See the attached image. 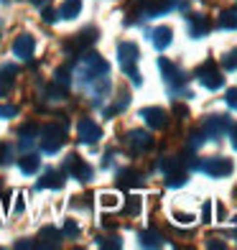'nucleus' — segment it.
Returning a JSON list of instances; mask_svg holds the SVG:
<instances>
[{"mask_svg": "<svg viewBox=\"0 0 237 250\" xmlns=\"http://www.w3.org/2000/svg\"><path fill=\"white\" fill-rule=\"evenodd\" d=\"M174 112H178V115H186V107H184V105H176Z\"/></svg>", "mask_w": 237, "mask_h": 250, "instance_id": "44", "label": "nucleus"}, {"mask_svg": "<svg viewBox=\"0 0 237 250\" xmlns=\"http://www.w3.org/2000/svg\"><path fill=\"white\" fill-rule=\"evenodd\" d=\"M99 207L102 209H118L120 207V197L112 194V191H102V194H99Z\"/></svg>", "mask_w": 237, "mask_h": 250, "instance_id": "26", "label": "nucleus"}, {"mask_svg": "<svg viewBox=\"0 0 237 250\" xmlns=\"http://www.w3.org/2000/svg\"><path fill=\"white\" fill-rule=\"evenodd\" d=\"M56 13H59V18H66V21L77 18L79 13H82V0H64Z\"/></svg>", "mask_w": 237, "mask_h": 250, "instance_id": "19", "label": "nucleus"}, {"mask_svg": "<svg viewBox=\"0 0 237 250\" xmlns=\"http://www.w3.org/2000/svg\"><path fill=\"white\" fill-rule=\"evenodd\" d=\"M3 209H5V212L10 209V194H8V191H5V194H3Z\"/></svg>", "mask_w": 237, "mask_h": 250, "instance_id": "42", "label": "nucleus"}, {"mask_svg": "<svg viewBox=\"0 0 237 250\" xmlns=\"http://www.w3.org/2000/svg\"><path fill=\"white\" fill-rule=\"evenodd\" d=\"M214 207H217V222H224V217H227V209H224V204L217 202Z\"/></svg>", "mask_w": 237, "mask_h": 250, "instance_id": "39", "label": "nucleus"}, {"mask_svg": "<svg viewBox=\"0 0 237 250\" xmlns=\"http://www.w3.org/2000/svg\"><path fill=\"white\" fill-rule=\"evenodd\" d=\"M230 118L227 115H209L204 118V123H201V133H204V138L209 141H219L224 133L230 130Z\"/></svg>", "mask_w": 237, "mask_h": 250, "instance_id": "5", "label": "nucleus"}, {"mask_svg": "<svg viewBox=\"0 0 237 250\" xmlns=\"http://www.w3.org/2000/svg\"><path fill=\"white\" fill-rule=\"evenodd\" d=\"M166 184L171 187V189H178V187H184V184H186V176L174 171V174H168V181H166Z\"/></svg>", "mask_w": 237, "mask_h": 250, "instance_id": "30", "label": "nucleus"}, {"mask_svg": "<svg viewBox=\"0 0 237 250\" xmlns=\"http://www.w3.org/2000/svg\"><path fill=\"white\" fill-rule=\"evenodd\" d=\"M64 171L69 174V176H74V179H79V181H89V179H92V166L84 164L77 153L66 156V161H64Z\"/></svg>", "mask_w": 237, "mask_h": 250, "instance_id": "8", "label": "nucleus"}, {"mask_svg": "<svg viewBox=\"0 0 237 250\" xmlns=\"http://www.w3.org/2000/svg\"><path fill=\"white\" fill-rule=\"evenodd\" d=\"M36 133H39V125L36 123H28V125H23V128H20V148H31V143H33V138H36Z\"/></svg>", "mask_w": 237, "mask_h": 250, "instance_id": "23", "label": "nucleus"}, {"mask_svg": "<svg viewBox=\"0 0 237 250\" xmlns=\"http://www.w3.org/2000/svg\"><path fill=\"white\" fill-rule=\"evenodd\" d=\"M28 3H33V5H41V3H43V0H28Z\"/></svg>", "mask_w": 237, "mask_h": 250, "instance_id": "45", "label": "nucleus"}, {"mask_svg": "<svg viewBox=\"0 0 237 250\" xmlns=\"http://www.w3.org/2000/svg\"><path fill=\"white\" fill-rule=\"evenodd\" d=\"M69 82H72V79H69V69H64V66H61V69H56V74H54V84L56 87L66 89V87H69Z\"/></svg>", "mask_w": 237, "mask_h": 250, "instance_id": "29", "label": "nucleus"}, {"mask_svg": "<svg viewBox=\"0 0 237 250\" xmlns=\"http://www.w3.org/2000/svg\"><path fill=\"white\" fill-rule=\"evenodd\" d=\"M207 31H209V21L204 16H191L189 18V33H191V39L207 36Z\"/></svg>", "mask_w": 237, "mask_h": 250, "instance_id": "18", "label": "nucleus"}, {"mask_svg": "<svg viewBox=\"0 0 237 250\" xmlns=\"http://www.w3.org/2000/svg\"><path fill=\"white\" fill-rule=\"evenodd\" d=\"M97 41V28H84V31H79L74 39H69L64 43V49L69 51V54H74V56H79V54H84L92 43Z\"/></svg>", "mask_w": 237, "mask_h": 250, "instance_id": "7", "label": "nucleus"}, {"mask_svg": "<svg viewBox=\"0 0 237 250\" xmlns=\"http://www.w3.org/2000/svg\"><path fill=\"white\" fill-rule=\"evenodd\" d=\"M217 26L224 28V31H237V8L224 10V13L219 16V21H217Z\"/></svg>", "mask_w": 237, "mask_h": 250, "instance_id": "24", "label": "nucleus"}, {"mask_svg": "<svg viewBox=\"0 0 237 250\" xmlns=\"http://www.w3.org/2000/svg\"><path fill=\"white\" fill-rule=\"evenodd\" d=\"M64 138H66V120L49 123L46 128L41 130V148L46 153H56L64 146Z\"/></svg>", "mask_w": 237, "mask_h": 250, "instance_id": "2", "label": "nucleus"}, {"mask_svg": "<svg viewBox=\"0 0 237 250\" xmlns=\"http://www.w3.org/2000/svg\"><path fill=\"white\" fill-rule=\"evenodd\" d=\"M201 143H204V133H201V130H194V133L189 135L186 148H189L191 153H194V151H199V148H201Z\"/></svg>", "mask_w": 237, "mask_h": 250, "instance_id": "28", "label": "nucleus"}, {"mask_svg": "<svg viewBox=\"0 0 237 250\" xmlns=\"http://www.w3.org/2000/svg\"><path fill=\"white\" fill-rule=\"evenodd\" d=\"M138 59H140V51H138V46H135V43H130V41H122L120 46H118V62H120V69L130 77V82H133L135 87H140V84H143L140 72L135 69V64H138Z\"/></svg>", "mask_w": 237, "mask_h": 250, "instance_id": "1", "label": "nucleus"}, {"mask_svg": "<svg viewBox=\"0 0 237 250\" xmlns=\"http://www.w3.org/2000/svg\"><path fill=\"white\" fill-rule=\"evenodd\" d=\"M64 235H66V237H77V235H79V225H77L74 220H66V225H64Z\"/></svg>", "mask_w": 237, "mask_h": 250, "instance_id": "34", "label": "nucleus"}, {"mask_svg": "<svg viewBox=\"0 0 237 250\" xmlns=\"http://www.w3.org/2000/svg\"><path fill=\"white\" fill-rule=\"evenodd\" d=\"M33 51H36V41H33L31 33H20V36L13 41V54L18 56V59L28 62L33 56Z\"/></svg>", "mask_w": 237, "mask_h": 250, "instance_id": "12", "label": "nucleus"}, {"mask_svg": "<svg viewBox=\"0 0 237 250\" xmlns=\"http://www.w3.org/2000/svg\"><path fill=\"white\" fill-rule=\"evenodd\" d=\"M120 184H122V187H135V184H140V174L133 171V168H128V171L120 174Z\"/></svg>", "mask_w": 237, "mask_h": 250, "instance_id": "27", "label": "nucleus"}, {"mask_svg": "<svg viewBox=\"0 0 237 250\" xmlns=\"http://www.w3.org/2000/svg\"><path fill=\"white\" fill-rule=\"evenodd\" d=\"M39 240H41V243H36V248H59L61 232L56 230V227H43L41 235H39Z\"/></svg>", "mask_w": 237, "mask_h": 250, "instance_id": "16", "label": "nucleus"}, {"mask_svg": "<svg viewBox=\"0 0 237 250\" xmlns=\"http://www.w3.org/2000/svg\"><path fill=\"white\" fill-rule=\"evenodd\" d=\"M138 240H140L143 248H161V245H163L161 232H156V230H143V232H138Z\"/></svg>", "mask_w": 237, "mask_h": 250, "instance_id": "22", "label": "nucleus"}, {"mask_svg": "<svg viewBox=\"0 0 237 250\" xmlns=\"http://www.w3.org/2000/svg\"><path fill=\"white\" fill-rule=\"evenodd\" d=\"M222 66H224V69H237V49H235V51H230V54H224Z\"/></svg>", "mask_w": 237, "mask_h": 250, "instance_id": "31", "label": "nucleus"}, {"mask_svg": "<svg viewBox=\"0 0 237 250\" xmlns=\"http://www.w3.org/2000/svg\"><path fill=\"white\" fill-rule=\"evenodd\" d=\"M158 66H161V72H163V79H166V84L168 87H184L186 84V74L181 72V69H178V66L176 64H171V62H168V59H158Z\"/></svg>", "mask_w": 237, "mask_h": 250, "instance_id": "10", "label": "nucleus"}, {"mask_svg": "<svg viewBox=\"0 0 237 250\" xmlns=\"http://www.w3.org/2000/svg\"><path fill=\"white\" fill-rule=\"evenodd\" d=\"M26 207H23V194H18V202H16V214H20Z\"/></svg>", "mask_w": 237, "mask_h": 250, "instance_id": "41", "label": "nucleus"}, {"mask_svg": "<svg viewBox=\"0 0 237 250\" xmlns=\"http://www.w3.org/2000/svg\"><path fill=\"white\" fill-rule=\"evenodd\" d=\"M8 161H10V146L0 143V164H8Z\"/></svg>", "mask_w": 237, "mask_h": 250, "instance_id": "37", "label": "nucleus"}, {"mask_svg": "<svg viewBox=\"0 0 237 250\" xmlns=\"http://www.w3.org/2000/svg\"><path fill=\"white\" fill-rule=\"evenodd\" d=\"M16 74H18V66H13V64L0 66V97H5V95L10 92V87H13Z\"/></svg>", "mask_w": 237, "mask_h": 250, "instance_id": "15", "label": "nucleus"}, {"mask_svg": "<svg viewBox=\"0 0 237 250\" xmlns=\"http://www.w3.org/2000/svg\"><path fill=\"white\" fill-rule=\"evenodd\" d=\"M110 72V64L102 59L99 54H87L82 59V66H79V79L82 82H92V79H99Z\"/></svg>", "mask_w": 237, "mask_h": 250, "instance_id": "3", "label": "nucleus"}, {"mask_svg": "<svg viewBox=\"0 0 237 250\" xmlns=\"http://www.w3.org/2000/svg\"><path fill=\"white\" fill-rule=\"evenodd\" d=\"M64 187V176L56 168H49L46 174L39 179V189H61Z\"/></svg>", "mask_w": 237, "mask_h": 250, "instance_id": "17", "label": "nucleus"}, {"mask_svg": "<svg viewBox=\"0 0 237 250\" xmlns=\"http://www.w3.org/2000/svg\"><path fill=\"white\" fill-rule=\"evenodd\" d=\"M230 130H232V146L237 148V125H230Z\"/></svg>", "mask_w": 237, "mask_h": 250, "instance_id": "43", "label": "nucleus"}, {"mask_svg": "<svg viewBox=\"0 0 237 250\" xmlns=\"http://www.w3.org/2000/svg\"><path fill=\"white\" fill-rule=\"evenodd\" d=\"M181 158H176V156H163V158H158V164H156V168L158 171H163V174H174V171H178L181 168Z\"/></svg>", "mask_w": 237, "mask_h": 250, "instance_id": "21", "label": "nucleus"}, {"mask_svg": "<svg viewBox=\"0 0 237 250\" xmlns=\"http://www.w3.org/2000/svg\"><path fill=\"white\" fill-rule=\"evenodd\" d=\"M197 79L207 89H222L224 87V77H222V72L217 69V64H214V62L201 64L199 69H197Z\"/></svg>", "mask_w": 237, "mask_h": 250, "instance_id": "6", "label": "nucleus"}, {"mask_svg": "<svg viewBox=\"0 0 237 250\" xmlns=\"http://www.w3.org/2000/svg\"><path fill=\"white\" fill-rule=\"evenodd\" d=\"M18 168H20L23 174H28V176H31V174H36L39 168H41V158H39L36 153H26V156L18 161Z\"/></svg>", "mask_w": 237, "mask_h": 250, "instance_id": "20", "label": "nucleus"}, {"mask_svg": "<svg viewBox=\"0 0 237 250\" xmlns=\"http://www.w3.org/2000/svg\"><path fill=\"white\" fill-rule=\"evenodd\" d=\"M56 18H59V13H56V10H43V21H46V23H54Z\"/></svg>", "mask_w": 237, "mask_h": 250, "instance_id": "40", "label": "nucleus"}, {"mask_svg": "<svg viewBox=\"0 0 237 250\" xmlns=\"http://www.w3.org/2000/svg\"><path fill=\"white\" fill-rule=\"evenodd\" d=\"M174 220L181 222V225H191L197 217H194V214H186V212H174Z\"/></svg>", "mask_w": 237, "mask_h": 250, "instance_id": "35", "label": "nucleus"}, {"mask_svg": "<svg viewBox=\"0 0 237 250\" xmlns=\"http://www.w3.org/2000/svg\"><path fill=\"white\" fill-rule=\"evenodd\" d=\"M125 143H128V148L133 151V153H145L153 146V138L145 130H130L128 135H125Z\"/></svg>", "mask_w": 237, "mask_h": 250, "instance_id": "11", "label": "nucleus"}, {"mask_svg": "<svg viewBox=\"0 0 237 250\" xmlns=\"http://www.w3.org/2000/svg\"><path fill=\"white\" fill-rule=\"evenodd\" d=\"M140 118L148 123L151 128H156V130H163L168 125V115H166V110H161V107H143Z\"/></svg>", "mask_w": 237, "mask_h": 250, "instance_id": "13", "label": "nucleus"}, {"mask_svg": "<svg viewBox=\"0 0 237 250\" xmlns=\"http://www.w3.org/2000/svg\"><path fill=\"white\" fill-rule=\"evenodd\" d=\"M191 168L222 179V176L232 174V161H230V158H224V156H212V158H207V161H191Z\"/></svg>", "mask_w": 237, "mask_h": 250, "instance_id": "4", "label": "nucleus"}, {"mask_svg": "<svg viewBox=\"0 0 237 250\" xmlns=\"http://www.w3.org/2000/svg\"><path fill=\"white\" fill-rule=\"evenodd\" d=\"M151 41H153V46H156L158 51H163V49L171 46V41H174V31L168 28V26H158V28H153V31H151Z\"/></svg>", "mask_w": 237, "mask_h": 250, "instance_id": "14", "label": "nucleus"}, {"mask_svg": "<svg viewBox=\"0 0 237 250\" xmlns=\"http://www.w3.org/2000/svg\"><path fill=\"white\" fill-rule=\"evenodd\" d=\"M18 115V107L16 105H0V118L8 120V118H16Z\"/></svg>", "mask_w": 237, "mask_h": 250, "instance_id": "32", "label": "nucleus"}, {"mask_svg": "<svg viewBox=\"0 0 237 250\" xmlns=\"http://www.w3.org/2000/svg\"><path fill=\"white\" fill-rule=\"evenodd\" d=\"M224 100H227V105L232 110H237V87L235 89H227V97H224Z\"/></svg>", "mask_w": 237, "mask_h": 250, "instance_id": "38", "label": "nucleus"}, {"mask_svg": "<svg viewBox=\"0 0 237 250\" xmlns=\"http://www.w3.org/2000/svg\"><path fill=\"white\" fill-rule=\"evenodd\" d=\"M77 135H79V141L82 143H97L99 138H102V128L95 123V120H89V118H82L77 123Z\"/></svg>", "mask_w": 237, "mask_h": 250, "instance_id": "9", "label": "nucleus"}, {"mask_svg": "<svg viewBox=\"0 0 237 250\" xmlns=\"http://www.w3.org/2000/svg\"><path fill=\"white\" fill-rule=\"evenodd\" d=\"M140 212H143V197L130 194L128 202H125V214H130V217H138Z\"/></svg>", "mask_w": 237, "mask_h": 250, "instance_id": "25", "label": "nucleus"}, {"mask_svg": "<svg viewBox=\"0 0 237 250\" xmlns=\"http://www.w3.org/2000/svg\"><path fill=\"white\" fill-rule=\"evenodd\" d=\"M201 222H212V202L201 204Z\"/></svg>", "mask_w": 237, "mask_h": 250, "instance_id": "36", "label": "nucleus"}, {"mask_svg": "<svg viewBox=\"0 0 237 250\" xmlns=\"http://www.w3.org/2000/svg\"><path fill=\"white\" fill-rule=\"evenodd\" d=\"M97 245L99 248H120L122 243H120V237H99Z\"/></svg>", "mask_w": 237, "mask_h": 250, "instance_id": "33", "label": "nucleus"}]
</instances>
